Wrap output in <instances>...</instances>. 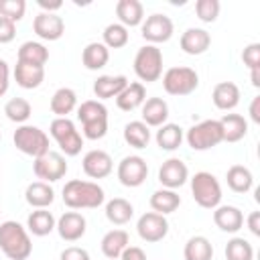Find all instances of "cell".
Instances as JSON below:
<instances>
[{"instance_id": "cell-20", "label": "cell", "mask_w": 260, "mask_h": 260, "mask_svg": "<svg viewBox=\"0 0 260 260\" xmlns=\"http://www.w3.org/2000/svg\"><path fill=\"white\" fill-rule=\"evenodd\" d=\"M14 81H16V85H20L22 89H37V87L45 81V67L16 61V67H14Z\"/></svg>"}, {"instance_id": "cell-4", "label": "cell", "mask_w": 260, "mask_h": 260, "mask_svg": "<svg viewBox=\"0 0 260 260\" xmlns=\"http://www.w3.org/2000/svg\"><path fill=\"white\" fill-rule=\"evenodd\" d=\"M12 142L22 154L32 156V158H39L51 150L47 132L32 124H20L12 134Z\"/></svg>"}, {"instance_id": "cell-41", "label": "cell", "mask_w": 260, "mask_h": 260, "mask_svg": "<svg viewBox=\"0 0 260 260\" xmlns=\"http://www.w3.org/2000/svg\"><path fill=\"white\" fill-rule=\"evenodd\" d=\"M225 260H254V248L248 240L236 236L225 244Z\"/></svg>"}, {"instance_id": "cell-9", "label": "cell", "mask_w": 260, "mask_h": 260, "mask_svg": "<svg viewBox=\"0 0 260 260\" xmlns=\"http://www.w3.org/2000/svg\"><path fill=\"white\" fill-rule=\"evenodd\" d=\"M199 75L191 67H169L162 73V87L169 95H189L197 89Z\"/></svg>"}, {"instance_id": "cell-32", "label": "cell", "mask_w": 260, "mask_h": 260, "mask_svg": "<svg viewBox=\"0 0 260 260\" xmlns=\"http://www.w3.org/2000/svg\"><path fill=\"white\" fill-rule=\"evenodd\" d=\"M183 138H185L183 128H181L179 124H173V122H167V124L158 126L156 136H154L158 148H160V150H169V152H171V150H177V148L181 146Z\"/></svg>"}, {"instance_id": "cell-13", "label": "cell", "mask_w": 260, "mask_h": 260, "mask_svg": "<svg viewBox=\"0 0 260 260\" xmlns=\"http://www.w3.org/2000/svg\"><path fill=\"white\" fill-rule=\"evenodd\" d=\"M136 232H138L140 240H144L148 244H156V242H160V240L167 238V234H169V221L160 213L146 211V213H142L138 217Z\"/></svg>"}, {"instance_id": "cell-14", "label": "cell", "mask_w": 260, "mask_h": 260, "mask_svg": "<svg viewBox=\"0 0 260 260\" xmlns=\"http://www.w3.org/2000/svg\"><path fill=\"white\" fill-rule=\"evenodd\" d=\"M187 181H189V169H187V165L181 158L171 156V158H167L160 165V169H158V183L165 189H173L175 191V189L183 187Z\"/></svg>"}, {"instance_id": "cell-27", "label": "cell", "mask_w": 260, "mask_h": 260, "mask_svg": "<svg viewBox=\"0 0 260 260\" xmlns=\"http://www.w3.org/2000/svg\"><path fill=\"white\" fill-rule=\"evenodd\" d=\"M223 142H238L248 134V120L240 114H223L219 118Z\"/></svg>"}, {"instance_id": "cell-33", "label": "cell", "mask_w": 260, "mask_h": 260, "mask_svg": "<svg viewBox=\"0 0 260 260\" xmlns=\"http://www.w3.org/2000/svg\"><path fill=\"white\" fill-rule=\"evenodd\" d=\"M225 181L234 193H248L254 187V175L244 165H232L225 173Z\"/></svg>"}, {"instance_id": "cell-42", "label": "cell", "mask_w": 260, "mask_h": 260, "mask_svg": "<svg viewBox=\"0 0 260 260\" xmlns=\"http://www.w3.org/2000/svg\"><path fill=\"white\" fill-rule=\"evenodd\" d=\"M221 4L219 0H197L195 2V14L201 22H215L219 16Z\"/></svg>"}, {"instance_id": "cell-7", "label": "cell", "mask_w": 260, "mask_h": 260, "mask_svg": "<svg viewBox=\"0 0 260 260\" xmlns=\"http://www.w3.org/2000/svg\"><path fill=\"white\" fill-rule=\"evenodd\" d=\"M49 134L59 144V148H61V152L65 156H77L81 152L83 136L75 128L73 120H69V118H55L51 122V126H49Z\"/></svg>"}, {"instance_id": "cell-39", "label": "cell", "mask_w": 260, "mask_h": 260, "mask_svg": "<svg viewBox=\"0 0 260 260\" xmlns=\"http://www.w3.org/2000/svg\"><path fill=\"white\" fill-rule=\"evenodd\" d=\"M4 114H6V118H8L10 122H14V124H24V122L30 118L32 108H30V104H28L24 98H12V100H8L6 106H4Z\"/></svg>"}, {"instance_id": "cell-35", "label": "cell", "mask_w": 260, "mask_h": 260, "mask_svg": "<svg viewBox=\"0 0 260 260\" xmlns=\"http://www.w3.org/2000/svg\"><path fill=\"white\" fill-rule=\"evenodd\" d=\"M132 215H134V207H132V203H130L128 199H124V197H114V199H110V201L106 203V217H108V221L114 223V225H124V223H128V221L132 219Z\"/></svg>"}, {"instance_id": "cell-52", "label": "cell", "mask_w": 260, "mask_h": 260, "mask_svg": "<svg viewBox=\"0 0 260 260\" xmlns=\"http://www.w3.org/2000/svg\"><path fill=\"white\" fill-rule=\"evenodd\" d=\"M250 79H252V85L254 87H260V69L250 71Z\"/></svg>"}, {"instance_id": "cell-12", "label": "cell", "mask_w": 260, "mask_h": 260, "mask_svg": "<svg viewBox=\"0 0 260 260\" xmlns=\"http://www.w3.org/2000/svg\"><path fill=\"white\" fill-rule=\"evenodd\" d=\"M140 32H142V39L148 41V45H158V43H167L173 37L175 26H173V20L167 14L154 12V14L146 16L142 20Z\"/></svg>"}, {"instance_id": "cell-8", "label": "cell", "mask_w": 260, "mask_h": 260, "mask_svg": "<svg viewBox=\"0 0 260 260\" xmlns=\"http://www.w3.org/2000/svg\"><path fill=\"white\" fill-rule=\"evenodd\" d=\"M187 144L193 150H209L223 142L219 120H201L199 124H193L185 134Z\"/></svg>"}, {"instance_id": "cell-1", "label": "cell", "mask_w": 260, "mask_h": 260, "mask_svg": "<svg viewBox=\"0 0 260 260\" xmlns=\"http://www.w3.org/2000/svg\"><path fill=\"white\" fill-rule=\"evenodd\" d=\"M104 201H106V193L93 181L71 179L63 187V203L69 209H95Z\"/></svg>"}, {"instance_id": "cell-53", "label": "cell", "mask_w": 260, "mask_h": 260, "mask_svg": "<svg viewBox=\"0 0 260 260\" xmlns=\"http://www.w3.org/2000/svg\"><path fill=\"white\" fill-rule=\"evenodd\" d=\"M0 138H2V134H0Z\"/></svg>"}, {"instance_id": "cell-6", "label": "cell", "mask_w": 260, "mask_h": 260, "mask_svg": "<svg viewBox=\"0 0 260 260\" xmlns=\"http://www.w3.org/2000/svg\"><path fill=\"white\" fill-rule=\"evenodd\" d=\"M134 73L140 83H152L162 77V51L156 45H144L134 55Z\"/></svg>"}, {"instance_id": "cell-43", "label": "cell", "mask_w": 260, "mask_h": 260, "mask_svg": "<svg viewBox=\"0 0 260 260\" xmlns=\"http://www.w3.org/2000/svg\"><path fill=\"white\" fill-rule=\"evenodd\" d=\"M26 12V2L24 0H0V16L12 20L14 24L22 20Z\"/></svg>"}, {"instance_id": "cell-51", "label": "cell", "mask_w": 260, "mask_h": 260, "mask_svg": "<svg viewBox=\"0 0 260 260\" xmlns=\"http://www.w3.org/2000/svg\"><path fill=\"white\" fill-rule=\"evenodd\" d=\"M250 118H252V122L260 124V95H256L250 104Z\"/></svg>"}, {"instance_id": "cell-17", "label": "cell", "mask_w": 260, "mask_h": 260, "mask_svg": "<svg viewBox=\"0 0 260 260\" xmlns=\"http://www.w3.org/2000/svg\"><path fill=\"white\" fill-rule=\"evenodd\" d=\"M55 230L59 232L61 240H65V242H77V240H81L85 236L87 221H85V217L79 211H65L57 219Z\"/></svg>"}, {"instance_id": "cell-48", "label": "cell", "mask_w": 260, "mask_h": 260, "mask_svg": "<svg viewBox=\"0 0 260 260\" xmlns=\"http://www.w3.org/2000/svg\"><path fill=\"white\" fill-rule=\"evenodd\" d=\"M118 260H146V254L138 246H126V250L120 254Z\"/></svg>"}, {"instance_id": "cell-40", "label": "cell", "mask_w": 260, "mask_h": 260, "mask_svg": "<svg viewBox=\"0 0 260 260\" xmlns=\"http://www.w3.org/2000/svg\"><path fill=\"white\" fill-rule=\"evenodd\" d=\"M102 35H104V41H102V43H104L108 49H122V47L128 43V39H130L128 28H126L124 24H120V22L108 24Z\"/></svg>"}, {"instance_id": "cell-16", "label": "cell", "mask_w": 260, "mask_h": 260, "mask_svg": "<svg viewBox=\"0 0 260 260\" xmlns=\"http://www.w3.org/2000/svg\"><path fill=\"white\" fill-rule=\"evenodd\" d=\"M32 30L43 41H59L65 32V22L55 12H39L32 20Z\"/></svg>"}, {"instance_id": "cell-36", "label": "cell", "mask_w": 260, "mask_h": 260, "mask_svg": "<svg viewBox=\"0 0 260 260\" xmlns=\"http://www.w3.org/2000/svg\"><path fill=\"white\" fill-rule=\"evenodd\" d=\"M77 108V93L71 87H59L51 98V112L57 118H67Z\"/></svg>"}, {"instance_id": "cell-38", "label": "cell", "mask_w": 260, "mask_h": 260, "mask_svg": "<svg viewBox=\"0 0 260 260\" xmlns=\"http://www.w3.org/2000/svg\"><path fill=\"white\" fill-rule=\"evenodd\" d=\"M124 140L132 148H146L150 142V128L142 120H132L124 126Z\"/></svg>"}, {"instance_id": "cell-5", "label": "cell", "mask_w": 260, "mask_h": 260, "mask_svg": "<svg viewBox=\"0 0 260 260\" xmlns=\"http://www.w3.org/2000/svg\"><path fill=\"white\" fill-rule=\"evenodd\" d=\"M191 195L199 207L215 209L221 203V185L215 179V175L199 171L191 177Z\"/></svg>"}, {"instance_id": "cell-30", "label": "cell", "mask_w": 260, "mask_h": 260, "mask_svg": "<svg viewBox=\"0 0 260 260\" xmlns=\"http://www.w3.org/2000/svg\"><path fill=\"white\" fill-rule=\"evenodd\" d=\"M55 223H57V219L49 209H35L26 217V230L37 238L49 236L55 230Z\"/></svg>"}, {"instance_id": "cell-37", "label": "cell", "mask_w": 260, "mask_h": 260, "mask_svg": "<svg viewBox=\"0 0 260 260\" xmlns=\"http://www.w3.org/2000/svg\"><path fill=\"white\" fill-rule=\"evenodd\" d=\"M185 260H211L213 258V246L205 236H191L183 248Z\"/></svg>"}, {"instance_id": "cell-31", "label": "cell", "mask_w": 260, "mask_h": 260, "mask_svg": "<svg viewBox=\"0 0 260 260\" xmlns=\"http://www.w3.org/2000/svg\"><path fill=\"white\" fill-rule=\"evenodd\" d=\"M150 207H152V211L154 213H160V215H169V213H173V211H177L179 209V205H181V197H179V193L177 191H173V189H156L152 195H150Z\"/></svg>"}, {"instance_id": "cell-11", "label": "cell", "mask_w": 260, "mask_h": 260, "mask_svg": "<svg viewBox=\"0 0 260 260\" xmlns=\"http://www.w3.org/2000/svg\"><path fill=\"white\" fill-rule=\"evenodd\" d=\"M116 175L124 187H140L148 177V165L142 156L128 154L118 162Z\"/></svg>"}, {"instance_id": "cell-21", "label": "cell", "mask_w": 260, "mask_h": 260, "mask_svg": "<svg viewBox=\"0 0 260 260\" xmlns=\"http://www.w3.org/2000/svg\"><path fill=\"white\" fill-rule=\"evenodd\" d=\"M128 85V77L126 75H100L93 81V93L95 98L102 100H110V98H118L120 91Z\"/></svg>"}, {"instance_id": "cell-19", "label": "cell", "mask_w": 260, "mask_h": 260, "mask_svg": "<svg viewBox=\"0 0 260 260\" xmlns=\"http://www.w3.org/2000/svg\"><path fill=\"white\" fill-rule=\"evenodd\" d=\"M179 45H181L183 53H187V55H203L211 45V35L205 28L191 26L181 35Z\"/></svg>"}, {"instance_id": "cell-10", "label": "cell", "mask_w": 260, "mask_h": 260, "mask_svg": "<svg viewBox=\"0 0 260 260\" xmlns=\"http://www.w3.org/2000/svg\"><path fill=\"white\" fill-rule=\"evenodd\" d=\"M67 169L69 167H67L65 156L61 152H55V150L45 152L43 156L35 158V162H32L35 177L41 179V181H45V183H55V181L63 179L65 173H67Z\"/></svg>"}, {"instance_id": "cell-28", "label": "cell", "mask_w": 260, "mask_h": 260, "mask_svg": "<svg viewBox=\"0 0 260 260\" xmlns=\"http://www.w3.org/2000/svg\"><path fill=\"white\" fill-rule=\"evenodd\" d=\"M110 61V49L104 45V43H87L83 53H81V63L85 69L89 71H98V69H104Z\"/></svg>"}, {"instance_id": "cell-3", "label": "cell", "mask_w": 260, "mask_h": 260, "mask_svg": "<svg viewBox=\"0 0 260 260\" xmlns=\"http://www.w3.org/2000/svg\"><path fill=\"white\" fill-rule=\"evenodd\" d=\"M77 120L81 122V136L100 140L108 134V108L100 100H85L77 106Z\"/></svg>"}, {"instance_id": "cell-2", "label": "cell", "mask_w": 260, "mask_h": 260, "mask_svg": "<svg viewBox=\"0 0 260 260\" xmlns=\"http://www.w3.org/2000/svg\"><path fill=\"white\" fill-rule=\"evenodd\" d=\"M0 250L10 260H26L32 254V242L28 230L14 219L0 223Z\"/></svg>"}, {"instance_id": "cell-15", "label": "cell", "mask_w": 260, "mask_h": 260, "mask_svg": "<svg viewBox=\"0 0 260 260\" xmlns=\"http://www.w3.org/2000/svg\"><path fill=\"white\" fill-rule=\"evenodd\" d=\"M81 169L89 179H104L114 171V160L112 156L102 150V148H93L89 152L83 154L81 158Z\"/></svg>"}, {"instance_id": "cell-34", "label": "cell", "mask_w": 260, "mask_h": 260, "mask_svg": "<svg viewBox=\"0 0 260 260\" xmlns=\"http://www.w3.org/2000/svg\"><path fill=\"white\" fill-rule=\"evenodd\" d=\"M16 61L45 67V63L49 61V49H47L43 43H39V41H24V43L18 47Z\"/></svg>"}, {"instance_id": "cell-45", "label": "cell", "mask_w": 260, "mask_h": 260, "mask_svg": "<svg viewBox=\"0 0 260 260\" xmlns=\"http://www.w3.org/2000/svg\"><path fill=\"white\" fill-rule=\"evenodd\" d=\"M16 37V24L4 16H0V45L10 43Z\"/></svg>"}, {"instance_id": "cell-49", "label": "cell", "mask_w": 260, "mask_h": 260, "mask_svg": "<svg viewBox=\"0 0 260 260\" xmlns=\"http://www.w3.org/2000/svg\"><path fill=\"white\" fill-rule=\"evenodd\" d=\"M37 4H39V8H41V12H55V14H57V10L63 6L61 0H39Z\"/></svg>"}, {"instance_id": "cell-44", "label": "cell", "mask_w": 260, "mask_h": 260, "mask_svg": "<svg viewBox=\"0 0 260 260\" xmlns=\"http://www.w3.org/2000/svg\"><path fill=\"white\" fill-rule=\"evenodd\" d=\"M242 61L250 71L260 69V43H250L242 51Z\"/></svg>"}, {"instance_id": "cell-47", "label": "cell", "mask_w": 260, "mask_h": 260, "mask_svg": "<svg viewBox=\"0 0 260 260\" xmlns=\"http://www.w3.org/2000/svg\"><path fill=\"white\" fill-rule=\"evenodd\" d=\"M8 85H10V67L4 59H0V98L8 91Z\"/></svg>"}, {"instance_id": "cell-26", "label": "cell", "mask_w": 260, "mask_h": 260, "mask_svg": "<svg viewBox=\"0 0 260 260\" xmlns=\"http://www.w3.org/2000/svg\"><path fill=\"white\" fill-rule=\"evenodd\" d=\"M116 16H118L120 24H124L126 28L138 26L144 20V6L138 0H118L116 2Z\"/></svg>"}, {"instance_id": "cell-50", "label": "cell", "mask_w": 260, "mask_h": 260, "mask_svg": "<svg viewBox=\"0 0 260 260\" xmlns=\"http://www.w3.org/2000/svg\"><path fill=\"white\" fill-rule=\"evenodd\" d=\"M248 223V230L254 234V236H260V211H252L246 219Z\"/></svg>"}, {"instance_id": "cell-46", "label": "cell", "mask_w": 260, "mask_h": 260, "mask_svg": "<svg viewBox=\"0 0 260 260\" xmlns=\"http://www.w3.org/2000/svg\"><path fill=\"white\" fill-rule=\"evenodd\" d=\"M59 260H91L89 258V252L85 248H79V246H69L61 252Z\"/></svg>"}, {"instance_id": "cell-18", "label": "cell", "mask_w": 260, "mask_h": 260, "mask_svg": "<svg viewBox=\"0 0 260 260\" xmlns=\"http://www.w3.org/2000/svg\"><path fill=\"white\" fill-rule=\"evenodd\" d=\"M213 223L228 234H236L244 225V213L236 205H217L213 209Z\"/></svg>"}, {"instance_id": "cell-22", "label": "cell", "mask_w": 260, "mask_h": 260, "mask_svg": "<svg viewBox=\"0 0 260 260\" xmlns=\"http://www.w3.org/2000/svg\"><path fill=\"white\" fill-rule=\"evenodd\" d=\"M211 100H213V104H215L217 110L230 112V110H234L240 104V87L234 81H219L213 87Z\"/></svg>"}, {"instance_id": "cell-25", "label": "cell", "mask_w": 260, "mask_h": 260, "mask_svg": "<svg viewBox=\"0 0 260 260\" xmlns=\"http://www.w3.org/2000/svg\"><path fill=\"white\" fill-rule=\"evenodd\" d=\"M24 199H26V203H28L30 207H35V209H47V207L55 201V191H53V187H51L49 183H45V181H35V183H30V185L26 187Z\"/></svg>"}, {"instance_id": "cell-24", "label": "cell", "mask_w": 260, "mask_h": 260, "mask_svg": "<svg viewBox=\"0 0 260 260\" xmlns=\"http://www.w3.org/2000/svg\"><path fill=\"white\" fill-rule=\"evenodd\" d=\"M167 118H169V104L162 98H148L142 104V122L148 128L150 126L158 128L167 124Z\"/></svg>"}, {"instance_id": "cell-23", "label": "cell", "mask_w": 260, "mask_h": 260, "mask_svg": "<svg viewBox=\"0 0 260 260\" xmlns=\"http://www.w3.org/2000/svg\"><path fill=\"white\" fill-rule=\"evenodd\" d=\"M144 102H146V87H144V83H140V81L128 83V85L120 91V95L116 98V106H118L122 112H132V110L140 108Z\"/></svg>"}, {"instance_id": "cell-29", "label": "cell", "mask_w": 260, "mask_h": 260, "mask_svg": "<svg viewBox=\"0 0 260 260\" xmlns=\"http://www.w3.org/2000/svg\"><path fill=\"white\" fill-rule=\"evenodd\" d=\"M130 242V236L126 230H110L104 238H102V254L108 260H118L120 254L126 250V246Z\"/></svg>"}]
</instances>
